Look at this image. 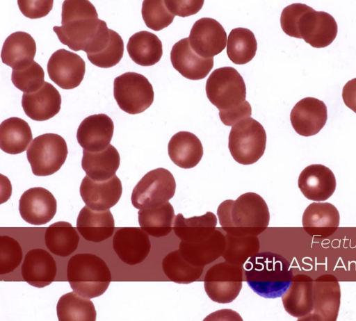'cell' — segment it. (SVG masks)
Here are the masks:
<instances>
[{
  "label": "cell",
  "mask_w": 356,
  "mask_h": 321,
  "mask_svg": "<svg viewBox=\"0 0 356 321\" xmlns=\"http://www.w3.org/2000/svg\"><path fill=\"white\" fill-rule=\"evenodd\" d=\"M217 215L221 229L236 236H257L266 229L270 221L266 202L255 192L222 201L218 207Z\"/></svg>",
  "instance_id": "obj_4"
},
{
  "label": "cell",
  "mask_w": 356,
  "mask_h": 321,
  "mask_svg": "<svg viewBox=\"0 0 356 321\" xmlns=\"http://www.w3.org/2000/svg\"><path fill=\"white\" fill-rule=\"evenodd\" d=\"M32 140V132L24 120L13 117L0 125V148L10 154H17L27 150Z\"/></svg>",
  "instance_id": "obj_34"
},
{
  "label": "cell",
  "mask_w": 356,
  "mask_h": 321,
  "mask_svg": "<svg viewBox=\"0 0 356 321\" xmlns=\"http://www.w3.org/2000/svg\"><path fill=\"white\" fill-rule=\"evenodd\" d=\"M282 300L285 311L291 316L298 320L307 316L314 308V280L307 274L293 276Z\"/></svg>",
  "instance_id": "obj_25"
},
{
  "label": "cell",
  "mask_w": 356,
  "mask_h": 321,
  "mask_svg": "<svg viewBox=\"0 0 356 321\" xmlns=\"http://www.w3.org/2000/svg\"><path fill=\"white\" fill-rule=\"evenodd\" d=\"M327 119L326 105L314 97L300 99L290 114L293 129L298 134L306 137L318 133L325 126Z\"/></svg>",
  "instance_id": "obj_17"
},
{
  "label": "cell",
  "mask_w": 356,
  "mask_h": 321,
  "mask_svg": "<svg viewBox=\"0 0 356 321\" xmlns=\"http://www.w3.org/2000/svg\"><path fill=\"white\" fill-rule=\"evenodd\" d=\"M205 89L209 101L219 111L234 109L245 101L244 80L238 72L232 67L214 69L207 80Z\"/></svg>",
  "instance_id": "obj_6"
},
{
  "label": "cell",
  "mask_w": 356,
  "mask_h": 321,
  "mask_svg": "<svg viewBox=\"0 0 356 321\" xmlns=\"http://www.w3.org/2000/svg\"><path fill=\"white\" fill-rule=\"evenodd\" d=\"M113 247L119 258L134 265L143 262L151 249L148 234L138 227H118L113 238Z\"/></svg>",
  "instance_id": "obj_15"
},
{
  "label": "cell",
  "mask_w": 356,
  "mask_h": 321,
  "mask_svg": "<svg viewBox=\"0 0 356 321\" xmlns=\"http://www.w3.org/2000/svg\"><path fill=\"white\" fill-rule=\"evenodd\" d=\"M243 280L259 296L280 297L289 288L293 277L289 262L282 256L270 252H258L243 265Z\"/></svg>",
  "instance_id": "obj_3"
},
{
  "label": "cell",
  "mask_w": 356,
  "mask_h": 321,
  "mask_svg": "<svg viewBox=\"0 0 356 321\" xmlns=\"http://www.w3.org/2000/svg\"><path fill=\"white\" fill-rule=\"evenodd\" d=\"M141 13L145 25L156 31L168 26L175 17L162 0L143 1Z\"/></svg>",
  "instance_id": "obj_40"
},
{
  "label": "cell",
  "mask_w": 356,
  "mask_h": 321,
  "mask_svg": "<svg viewBox=\"0 0 356 321\" xmlns=\"http://www.w3.org/2000/svg\"><path fill=\"white\" fill-rule=\"evenodd\" d=\"M129 57L140 66L157 63L163 55L162 42L155 34L142 31L130 37L127 43Z\"/></svg>",
  "instance_id": "obj_32"
},
{
  "label": "cell",
  "mask_w": 356,
  "mask_h": 321,
  "mask_svg": "<svg viewBox=\"0 0 356 321\" xmlns=\"http://www.w3.org/2000/svg\"><path fill=\"white\" fill-rule=\"evenodd\" d=\"M36 53V44L32 36L26 32L17 31L5 40L1 50L2 63L19 69L29 65Z\"/></svg>",
  "instance_id": "obj_28"
},
{
  "label": "cell",
  "mask_w": 356,
  "mask_h": 321,
  "mask_svg": "<svg viewBox=\"0 0 356 321\" xmlns=\"http://www.w3.org/2000/svg\"><path fill=\"white\" fill-rule=\"evenodd\" d=\"M220 228L207 238L194 242L181 241L179 251L184 260L200 267L215 261L222 255L226 244L225 235Z\"/></svg>",
  "instance_id": "obj_24"
},
{
  "label": "cell",
  "mask_w": 356,
  "mask_h": 321,
  "mask_svg": "<svg viewBox=\"0 0 356 321\" xmlns=\"http://www.w3.org/2000/svg\"><path fill=\"white\" fill-rule=\"evenodd\" d=\"M298 186L307 199L323 201L332 195L337 182L330 169L321 164H313L301 172Z\"/></svg>",
  "instance_id": "obj_19"
},
{
  "label": "cell",
  "mask_w": 356,
  "mask_h": 321,
  "mask_svg": "<svg viewBox=\"0 0 356 321\" xmlns=\"http://www.w3.org/2000/svg\"><path fill=\"white\" fill-rule=\"evenodd\" d=\"M79 191L86 206L93 210L105 211L118 202L122 186L116 175L105 181H95L86 175L81 181Z\"/></svg>",
  "instance_id": "obj_18"
},
{
  "label": "cell",
  "mask_w": 356,
  "mask_h": 321,
  "mask_svg": "<svg viewBox=\"0 0 356 321\" xmlns=\"http://www.w3.org/2000/svg\"><path fill=\"white\" fill-rule=\"evenodd\" d=\"M257 49L254 33L245 28H236L227 38V54L232 63L244 65L252 60Z\"/></svg>",
  "instance_id": "obj_37"
},
{
  "label": "cell",
  "mask_w": 356,
  "mask_h": 321,
  "mask_svg": "<svg viewBox=\"0 0 356 321\" xmlns=\"http://www.w3.org/2000/svg\"><path fill=\"white\" fill-rule=\"evenodd\" d=\"M223 258L232 264L243 266L250 257L259 252V240L255 235L236 236L225 234Z\"/></svg>",
  "instance_id": "obj_38"
},
{
  "label": "cell",
  "mask_w": 356,
  "mask_h": 321,
  "mask_svg": "<svg viewBox=\"0 0 356 321\" xmlns=\"http://www.w3.org/2000/svg\"><path fill=\"white\" fill-rule=\"evenodd\" d=\"M165 3L172 15L185 17L199 12L204 1H165Z\"/></svg>",
  "instance_id": "obj_45"
},
{
  "label": "cell",
  "mask_w": 356,
  "mask_h": 321,
  "mask_svg": "<svg viewBox=\"0 0 356 321\" xmlns=\"http://www.w3.org/2000/svg\"><path fill=\"white\" fill-rule=\"evenodd\" d=\"M59 321H95L96 310L90 298L70 292L60 297L56 306Z\"/></svg>",
  "instance_id": "obj_36"
},
{
  "label": "cell",
  "mask_w": 356,
  "mask_h": 321,
  "mask_svg": "<svg viewBox=\"0 0 356 321\" xmlns=\"http://www.w3.org/2000/svg\"><path fill=\"white\" fill-rule=\"evenodd\" d=\"M164 274L177 283L188 284L198 280L204 267L195 266L183 258L179 250L168 254L162 261Z\"/></svg>",
  "instance_id": "obj_39"
},
{
  "label": "cell",
  "mask_w": 356,
  "mask_h": 321,
  "mask_svg": "<svg viewBox=\"0 0 356 321\" xmlns=\"http://www.w3.org/2000/svg\"><path fill=\"white\" fill-rule=\"evenodd\" d=\"M340 302L341 289L337 277L330 274L321 275L314 280V308L300 320L335 321Z\"/></svg>",
  "instance_id": "obj_12"
},
{
  "label": "cell",
  "mask_w": 356,
  "mask_h": 321,
  "mask_svg": "<svg viewBox=\"0 0 356 321\" xmlns=\"http://www.w3.org/2000/svg\"><path fill=\"white\" fill-rule=\"evenodd\" d=\"M113 96L121 110L135 115L144 112L152 105L154 93L145 76L128 72L114 79Z\"/></svg>",
  "instance_id": "obj_9"
},
{
  "label": "cell",
  "mask_w": 356,
  "mask_h": 321,
  "mask_svg": "<svg viewBox=\"0 0 356 321\" xmlns=\"http://www.w3.org/2000/svg\"><path fill=\"white\" fill-rule=\"evenodd\" d=\"M86 63L78 54L65 49L53 53L47 63L50 79L65 90L78 87L83 79Z\"/></svg>",
  "instance_id": "obj_13"
},
{
  "label": "cell",
  "mask_w": 356,
  "mask_h": 321,
  "mask_svg": "<svg viewBox=\"0 0 356 321\" xmlns=\"http://www.w3.org/2000/svg\"><path fill=\"white\" fill-rule=\"evenodd\" d=\"M176 182L172 174L165 168L148 172L138 182L131 194V203L137 209L163 204L175 193Z\"/></svg>",
  "instance_id": "obj_10"
},
{
  "label": "cell",
  "mask_w": 356,
  "mask_h": 321,
  "mask_svg": "<svg viewBox=\"0 0 356 321\" xmlns=\"http://www.w3.org/2000/svg\"><path fill=\"white\" fill-rule=\"evenodd\" d=\"M120 157L112 145L98 151L83 149L81 167L86 175L95 181H105L115 175Z\"/></svg>",
  "instance_id": "obj_30"
},
{
  "label": "cell",
  "mask_w": 356,
  "mask_h": 321,
  "mask_svg": "<svg viewBox=\"0 0 356 321\" xmlns=\"http://www.w3.org/2000/svg\"><path fill=\"white\" fill-rule=\"evenodd\" d=\"M57 202L53 194L42 187L26 190L19 201V211L22 219L33 225L45 224L54 217Z\"/></svg>",
  "instance_id": "obj_16"
},
{
  "label": "cell",
  "mask_w": 356,
  "mask_h": 321,
  "mask_svg": "<svg viewBox=\"0 0 356 321\" xmlns=\"http://www.w3.org/2000/svg\"><path fill=\"white\" fill-rule=\"evenodd\" d=\"M243 281V266L225 261L208 269L204 279V286L207 295L213 302L226 304L238 297Z\"/></svg>",
  "instance_id": "obj_11"
},
{
  "label": "cell",
  "mask_w": 356,
  "mask_h": 321,
  "mask_svg": "<svg viewBox=\"0 0 356 321\" xmlns=\"http://www.w3.org/2000/svg\"><path fill=\"white\" fill-rule=\"evenodd\" d=\"M60 26L53 27L60 42L73 51L87 55L100 51L106 45L111 29L98 19L95 6L87 0H66L62 6Z\"/></svg>",
  "instance_id": "obj_1"
},
{
  "label": "cell",
  "mask_w": 356,
  "mask_h": 321,
  "mask_svg": "<svg viewBox=\"0 0 356 321\" xmlns=\"http://www.w3.org/2000/svg\"><path fill=\"white\" fill-rule=\"evenodd\" d=\"M138 223L148 235L160 238L169 234L175 218L174 208L169 201L138 212Z\"/></svg>",
  "instance_id": "obj_33"
},
{
  "label": "cell",
  "mask_w": 356,
  "mask_h": 321,
  "mask_svg": "<svg viewBox=\"0 0 356 321\" xmlns=\"http://www.w3.org/2000/svg\"><path fill=\"white\" fill-rule=\"evenodd\" d=\"M44 70L35 61L24 68L13 69L11 74L13 85L24 92H33L40 89L44 83Z\"/></svg>",
  "instance_id": "obj_42"
},
{
  "label": "cell",
  "mask_w": 356,
  "mask_h": 321,
  "mask_svg": "<svg viewBox=\"0 0 356 321\" xmlns=\"http://www.w3.org/2000/svg\"><path fill=\"white\" fill-rule=\"evenodd\" d=\"M280 24L286 35L303 39L315 48L330 45L338 31L337 24L330 14L316 11L303 3L285 7L281 14Z\"/></svg>",
  "instance_id": "obj_2"
},
{
  "label": "cell",
  "mask_w": 356,
  "mask_h": 321,
  "mask_svg": "<svg viewBox=\"0 0 356 321\" xmlns=\"http://www.w3.org/2000/svg\"><path fill=\"white\" fill-rule=\"evenodd\" d=\"M168 150L171 160L184 169L195 167L203 156L201 141L195 134L188 131L175 133L168 142Z\"/></svg>",
  "instance_id": "obj_29"
},
{
  "label": "cell",
  "mask_w": 356,
  "mask_h": 321,
  "mask_svg": "<svg viewBox=\"0 0 356 321\" xmlns=\"http://www.w3.org/2000/svg\"><path fill=\"white\" fill-rule=\"evenodd\" d=\"M252 108L250 103L245 101L242 105L228 111H219V117L226 126H234L238 122L250 117Z\"/></svg>",
  "instance_id": "obj_46"
},
{
  "label": "cell",
  "mask_w": 356,
  "mask_h": 321,
  "mask_svg": "<svg viewBox=\"0 0 356 321\" xmlns=\"http://www.w3.org/2000/svg\"><path fill=\"white\" fill-rule=\"evenodd\" d=\"M67 279L75 293L90 299L103 295L112 277L102 258L92 254L82 253L69 259Z\"/></svg>",
  "instance_id": "obj_5"
},
{
  "label": "cell",
  "mask_w": 356,
  "mask_h": 321,
  "mask_svg": "<svg viewBox=\"0 0 356 321\" xmlns=\"http://www.w3.org/2000/svg\"><path fill=\"white\" fill-rule=\"evenodd\" d=\"M76 228L85 240L99 242L113 235L115 222L109 209L97 211L85 206L79 213Z\"/></svg>",
  "instance_id": "obj_27"
},
{
  "label": "cell",
  "mask_w": 356,
  "mask_h": 321,
  "mask_svg": "<svg viewBox=\"0 0 356 321\" xmlns=\"http://www.w3.org/2000/svg\"><path fill=\"white\" fill-rule=\"evenodd\" d=\"M113 122L104 113L86 117L77 129L76 139L83 149L98 151L104 149L113 138Z\"/></svg>",
  "instance_id": "obj_21"
},
{
  "label": "cell",
  "mask_w": 356,
  "mask_h": 321,
  "mask_svg": "<svg viewBox=\"0 0 356 321\" xmlns=\"http://www.w3.org/2000/svg\"><path fill=\"white\" fill-rule=\"evenodd\" d=\"M79 240L76 229L64 221L51 224L44 233V242L48 249L63 257L68 256L76 249Z\"/></svg>",
  "instance_id": "obj_35"
},
{
  "label": "cell",
  "mask_w": 356,
  "mask_h": 321,
  "mask_svg": "<svg viewBox=\"0 0 356 321\" xmlns=\"http://www.w3.org/2000/svg\"><path fill=\"white\" fill-rule=\"evenodd\" d=\"M266 144L264 128L252 117L234 124L229 135L228 147L232 158L245 165L253 164L261 158Z\"/></svg>",
  "instance_id": "obj_7"
},
{
  "label": "cell",
  "mask_w": 356,
  "mask_h": 321,
  "mask_svg": "<svg viewBox=\"0 0 356 321\" xmlns=\"http://www.w3.org/2000/svg\"><path fill=\"white\" fill-rule=\"evenodd\" d=\"M54 1H17L21 13L30 19L45 17L51 11Z\"/></svg>",
  "instance_id": "obj_44"
},
{
  "label": "cell",
  "mask_w": 356,
  "mask_h": 321,
  "mask_svg": "<svg viewBox=\"0 0 356 321\" xmlns=\"http://www.w3.org/2000/svg\"><path fill=\"white\" fill-rule=\"evenodd\" d=\"M342 99L345 105L356 113V78L345 84L342 90Z\"/></svg>",
  "instance_id": "obj_47"
},
{
  "label": "cell",
  "mask_w": 356,
  "mask_h": 321,
  "mask_svg": "<svg viewBox=\"0 0 356 321\" xmlns=\"http://www.w3.org/2000/svg\"><path fill=\"white\" fill-rule=\"evenodd\" d=\"M188 40L196 54L209 58L218 55L225 48L227 34L218 21L213 18L203 17L194 23Z\"/></svg>",
  "instance_id": "obj_14"
},
{
  "label": "cell",
  "mask_w": 356,
  "mask_h": 321,
  "mask_svg": "<svg viewBox=\"0 0 356 321\" xmlns=\"http://www.w3.org/2000/svg\"><path fill=\"white\" fill-rule=\"evenodd\" d=\"M67 153V143L62 136L44 133L33 139L26 150V156L33 174L45 176L60 170Z\"/></svg>",
  "instance_id": "obj_8"
},
{
  "label": "cell",
  "mask_w": 356,
  "mask_h": 321,
  "mask_svg": "<svg viewBox=\"0 0 356 321\" xmlns=\"http://www.w3.org/2000/svg\"><path fill=\"white\" fill-rule=\"evenodd\" d=\"M170 60L173 67L190 80L205 78L213 66V58H203L193 51L188 38L179 40L172 46Z\"/></svg>",
  "instance_id": "obj_20"
},
{
  "label": "cell",
  "mask_w": 356,
  "mask_h": 321,
  "mask_svg": "<svg viewBox=\"0 0 356 321\" xmlns=\"http://www.w3.org/2000/svg\"><path fill=\"white\" fill-rule=\"evenodd\" d=\"M61 97L58 90L44 81L42 86L33 92H24L22 106L25 114L35 121H45L58 113Z\"/></svg>",
  "instance_id": "obj_23"
},
{
  "label": "cell",
  "mask_w": 356,
  "mask_h": 321,
  "mask_svg": "<svg viewBox=\"0 0 356 321\" xmlns=\"http://www.w3.org/2000/svg\"><path fill=\"white\" fill-rule=\"evenodd\" d=\"M24 280L36 288L51 284L56 275V263L52 256L42 249L29 251L21 268Z\"/></svg>",
  "instance_id": "obj_26"
},
{
  "label": "cell",
  "mask_w": 356,
  "mask_h": 321,
  "mask_svg": "<svg viewBox=\"0 0 356 321\" xmlns=\"http://www.w3.org/2000/svg\"><path fill=\"white\" fill-rule=\"evenodd\" d=\"M216 225L217 217L212 212L189 218L178 213L175 218L173 230L181 241L194 242L209 237L216 229Z\"/></svg>",
  "instance_id": "obj_31"
},
{
  "label": "cell",
  "mask_w": 356,
  "mask_h": 321,
  "mask_svg": "<svg viewBox=\"0 0 356 321\" xmlns=\"http://www.w3.org/2000/svg\"><path fill=\"white\" fill-rule=\"evenodd\" d=\"M23 252L19 242L8 236H0V274L14 271L22 261Z\"/></svg>",
  "instance_id": "obj_43"
},
{
  "label": "cell",
  "mask_w": 356,
  "mask_h": 321,
  "mask_svg": "<svg viewBox=\"0 0 356 321\" xmlns=\"http://www.w3.org/2000/svg\"><path fill=\"white\" fill-rule=\"evenodd\" d=\"M340 222L337 208L328 202H313L305 210L302 223L309 236L326 238L334 234Z\"/></svg>",
  "instance_id": "obj_22"
},
{
  "label": "cell",
  "mask_w": 356,
  "mask_h": 321,
  "mask_svg": "<svg viewBox=\"0 0 356 321\" xmlns=\"http://www.w3.org/2000/svg\"><path fill=\"white\" fill-rule=\"evenodd\" d=\"M124 54V42L121 36L111 29V36L106 47L99 52L87 55L89 61L97 67L109 68L116 65Z\"/></svg>",
  "instance_id": "obj_41"
}]
</instances>
